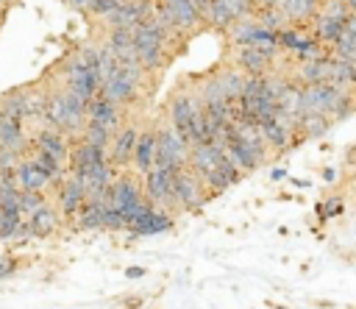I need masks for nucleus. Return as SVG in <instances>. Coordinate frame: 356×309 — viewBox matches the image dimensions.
<instances>
[{
    "mask_svg": "<svg viewBox=\"0 0 356 309\" xmlns=\"http://www.w3.org/2000/svg\"><path fill=\"white\" fill-rule=\"evenodd\" d=\"M161 114H164V120H167V122H170V125H172L189 145L206 139V117H203V106L197 103V97H195L192 86L186 84V78L178 81V84L170 89Z\"/></svg>",
    "mask_w": 356,
    "mask_h": 309,
    "instance_id": "1",
    "label": "nucleus"
},
{
    "mask_svg": "<svg viewBox=\"0 0 356 309\" xmlns=\"http://www.w3.org/2000/svg\"><path fill=\"white\" fill-rule=\"evenodd\" d=\"M353 111H356V95H353V89H342V86H334L328 81L312 84V86H300V95H298V117L300 114H323L331 122H339V120L350 117Z\"/></svg>",
    "mask_w": 356,
    "mask_h": 309,
    "instance_id": "2",
    "label": "nucleus"
},
{
    "mask_svg": "<svg viewBox=\"0 0 356 309\" xmlns=\"http://www.w3.org/2000/svg\"><path fill=\"white\" fill-rule=\"evenodd\" d=\"M44 86H47V100H44L42 122L53 125V128L64 131L70 139H75L81 134V128L86 125V106L89 103L81 95H75L72 89H67V86H56V84H44Z\"/></svg>",
    "mask_w": 356,
    "mask_h": 309,
    "instance_id": "3",
    "label": "nucleus"
},
{
    "mask_svg": "<svg viewBox=\"0 0 356 309\" xmlns=\"http://www.w3.org/2000/svg\"><path fill=\"white\" fill-rule=\"evenodd\" d=\"M106 198H108V206L122 214L125 228H128V223L150 203V200L145 198V192H142V175L134 173L131 167L117 170V175L111 178V184H108V189H106Z\"/></svg>",
    "mask_w": 356,
    "mask_h": 309,
    "instance_id": "4",
    "label": "nucleus"
},
{
    "mask_svg": "<svg viewBox=\"0 0 356 309\" xmlns=\"http://www.w3.org/2000/svg\"><path fill=\"white\" fill-rule=\"evenodd\" d=\"M222 58L231 61L234 67H239L245 75H264L278 67L281 50H278V42H256V45L228 47Z\"/></svg>",
    "mask_w": 356,
    "mask_h": 309,
    "instance_id": "5",
    "label": "nucleus"
},
{
    "mask_svg": "<svg viewBox=\"0 0 356 309\" xmlns=\"http://www.w3.org/2000/svg\"><path fill=\"white\" fill-rule=\"evenodd\" d=\"M156 14L167 22V28L181 36L184 42H189L192 36L203 33V17L195 6V0H156Z\"/></svg>",
    "mask_w": 356,
    "mask_h": 309,
    "instance_id": "6",
    "label": "nucleus"
},
{
    "mask_svg": "<svg viewBox=\"0 0 356 309\" xmlns=\"http://www.w3.org/2000/svg\"><path fill=\"white\" fill-rule=\"evenodd\" d=\"M189 142L164 120V114L156 120V167L164 170H181L189 164Z\"/></svg>",
    "mask_w": 356,
    "mask_h": 309,
    "instance_id": "7",
    "label": "nucleus"
},
{
    "mask_svg": "<svg viewBox=\"0 0 356 309\" xmlns=\"http://www.w3.org/2000/svg\"><path fill=\"white\" fill-rule=\"evenodd\" d=\"M172 195H175V206L181 214H197L211 200L203 178L189 164L172 173Z\"/></svg>",
    "mask_w": 356,
    "mask_h": 309,
    "instance_id": "8",
    "label": "nucleus"
},
{
    "mask_svg": "<svg viewBox=\"0 0 356 309\" xmlns=\"http://www.w3.org/2000/svg\"><path fill=\"white\" fill-rule=\"evenodd\" d=\"M348 14L350 11H348L345 0H320V8H317V14H314V19L309 25V33L331 47L342 36Z\"/></svg>",
    "mask_w": 356,
    "mask_h": 309,
    "instance_id": "9",
    "label": "nucleus"
},
{
    "mask_svg": "<svg viewBox=\"0 0 356 309\" xmlns=\"http://www.w3.org/2000/svg\"><path fill=\"white\" fill-rule=\"evenodd\" d=\"M142 111H131L125 117V122L114 131L108 148H106V159L111 161V167L117 170H125L131 167V156H134V148H136V136H139V128H142Z\"/></svg>",
    "mask_w": 356,
    "mask_h": 309,
    "instance_id": "10",
    "label": "nucleus"
},
{
    "mask_svg": "<svg viewBox=\"0 0 356 309\" xmlns=\"http://www.w3.org/2000/svg\"><path fill=\"white\" fill-rule=\"evenodd\" d=\"M142 192L156 209H164L170 214H181L178 206H175V195H172V170H164V167L153 164L142 175Z\"/></svg>",
    "mask_w": 356,
    "mask_h": 309,
    "instance_id": "11",
    "label": "nucleus"
},
{
    "mask_svg": "<svg viewBox=\"0 0 356 309\" xmlns=\"http://www.w3.org/2000/svg\"><path fill=\"white\" fill-rule=\"evenodd\" d=\"M28 136H31V150H42V153H47V156L58 159L61 164H67V170H70V150H72V139H70L64 131H58V128H53V125L39 122V125H33V128L28 131Z\"/></svg>",
    "mask_w": 356,
    "mask_h": 309,
    "instance_id": "12",
    "label": "nucleus"
},
{
    "mask_svg": "<svg viewBox=\"0 0 356 309\" xmlns=\"http://www.w3.org/2000/svg\"><path fill=\"white\" fill-rule=\"evenodd\" d=\"M175 225V214L164 212V209H156L153 203H147L131 223H128V234L131 237H156V234H167L172 231Z\"/></svg>",
    "mask_w": 356,
    "mask_h": 309,
    "instance_id": "13",
    "label": "nucleus"
},
{
    "mask_svg": "<svg viewBox=\"0 0 356 309\" xmlns=\"http://www.w3.org/2000/svg\"><path fill=\"white\" fill-rule=\"evenodd\" d=\"M53 195H56V209H58L61 220H67V223H70V220L78 214L81 203L86 200L83 181H81L75 173H67V175L61 178V184L53 189Z\"/></svg>",
    "mask_w": 356,
    "mask_h": 309,
    "instance_id": "14",
    "label": "nucleus"
},
{
    "mask_svg": "<svg viewBox=\"0 0 356 309\" xmlns=\"http://www.w3.org/2000/svg\"><path fill=\"white\" fill-rule=\"evenodd\" d=\"M156 161V120H142V128H139V136H136V148H134V156H131V170L145 175Z\"/></svg>",
    "mask_w": 356,
    "mask_h": 309,
    "instance_id": "15",
    "label": "nucleus"
},
{
    "mask_svg": "<svg viewBox=\"0 0 356 309\" xmlns=\"http://www.w3.org/2000/svg\"><path fill=\"white\" fill-rule=\"evenodd\" d=\"M0 148L3 150H14L19 156L31 153V136H28V125L6 111H0Z\"/></svg>",
    "mask_w": 356,
    "mask_h": 309,
    "instance_id": "16",
    "label": "nucleus"
},
{
    "mask_svg": "<svg viewBox=\"0 0 356 309\" xmlns=\"http://www.w3.org/2000/svg\"><path fill=\"white\" fill-rule=\"evenodd\" d=\"M259 128H261V136H264V142H267V148H270L273 156H275V153H286V150H292V148L300 142L298 134H295V128L286 125V122L278 120V117H270V120L259 122Z\"/></svg>",
    "mask_w": 356,
    "mask_h": 309,
    "instance_id": "17",
    "label": "nucleus"
},
{
    "mask_svg": "<svg viewBox=\"0 0 356 309\" xmlns=\"http://www.w3.org/2000/svg\"><path fill=\"white\" fill-rule=\"evenodd\" d=\"M128 114H131L128 109H122V106L106 100L103 95H95V97L89 100V106H86V120H89V122H100V125H106L108 131H117V128L125 122Z\"/></svg>",
    "mask_w": 356,
    "mask_h": 309,
    "instance_id": "18",
    "label": "nucleus"
},
{
    "mask_svg": "<svg viewBox=\"0 0 356 309\" xmlns=\"http://www.w3.org/2000/svg\"><path fill=\"white\" fill-rule=\"evenodd\" d=\"M106 209H108V198L106 192L97 198H86L78 209V214L70 220L72 231H103V220H106Z\"/></svg>",
    "mask_w": 356,
    "mask_h": 309,
    "instance_id": "19",
    "label": "nucleus"
},
{
    "mask_svg": "<svg viewBox=\"0 0 356 309\" xmlns=\"http://www.w3.org/2000/svg\"><path fill=\"white\" fill-rule=\"evenodd\" d=\"M58 225H61V214L50 200L42 203L36 212H31L25 217V228H28L31 239H47V237H53L58 231Z\"/></svg>",
    "mask_w": 356,
    "mask_h": 309,
    "instance_id": "20",
    "label": "nucleus"
},
{
    "mask_svg": "<svg viewBox=\"0 0 356 309\" xmlns=\"http://www.w3.org/2000/svg\"><path fill=\"white\" fill-rule=\"evenodd\" d=\"M75 175L83 181L86 198H97V195H103V192L108 189L111 178L117 175V167H111V161L106 159V161H97V164L86 167V170H78Z\"/></svg>",
    "mask_w": 356,
    "mask_h": 309,
    "instance_id": "21",
    "label": "nucleus"
},
{
    "mask_svg": "<svg viewBox=\"0 0 356 309\" xmlns=\"http://www.w3.org/2000/svg\"><path fill=\"white\" fill-rule=\"evenodd\" d=\"M211 72H214V78H217L222 95L228 97V103H236L239 95H242V89H245V78H248V75H245L239 67H234L231 61H225V58H222L220 64H214Z\"/></svg>",
    "mask_w": 356,
    "mask_h": 309,
    "instance_id": "22",
    "label": "nucleus"
},
{
    "mask_svg": "<svg viewBox=\"0 0 356 309\" xmlns=\"http://www.w3.org/2000/svg\"><path fill=\"white\" fill-rule=\"evenodd\" d=\"M14 184L17 189H33V192H53V184L50 178L31 161V156H22L17 161V170H14Z\"/></svg>",
    "mask_w": 356,
    "mask_h": 309,
    "instance_id": "23",
    "label": "nucleus"
},
{
    "mask_svg": "<svg viewBox=\"0 0 356 309\" xmlns=\"http://www.w3.org/2000/svg\"><path fill=\"white\" fill-rule=\"evenodd\" d=\"M220 161H222V145H217V142H211V139L195 142V145L189 148V167H192L197 175H203V173L220 167Z\"/></svg>",
    "mask_w": 356,
    "mask_h": 309,
    "instance_id": "24",
    "label": "nucleus"
},
{
    "mask_svg": "<svg viewBox=\"0 0 356 309\" xmlns=\"http://www.w3.org/2000/svg\"><path fill=\"white\" fill-rule=\"evenodd\" d=\"M286 25H298V28H309L317 8H320V0H281L278 3Z\"/></svg>",
    "mask_w": 356,
    "mask_h": 309,
    "instance_id": "25",
    "label": "nucleus"
},
{
    "mask_svg": "<svg viewBox=\"0 0 356 309\" xmlns=\"http://www.w3.org/2000/svg\"><path fill=\"white\" fill-rule=\"evenodd\" d=\"M97 161H106V150L97 145H89L83 139H72V150H70V173L86 170Z\"/></svg>",
    "mask_w": 356,
    "mask_h": 309,
    "instance_id": "26",
    "label": "nucleus"
},
{
    "mask_svg": "<svg viewBox=\"0 0 356 309\" xmlns=\"http://www.w3.org/2000/svg\"><path fill=\"white\" fill-rule=\"evenodd\" d=\"M325 81L334 84V86H342V89H353V86H356V64H348V61H342V58L328 56Z\"/></svg>",
    "mask_w": 356,
    "mask_h": 309,
    "instance_id": "27",
    "label": "nucleus"
},
{
    "mask_svg": "<svg viewBox=\"0 0 356 309\" xmlns=\"http://www.w3.org/2000/svg\"><path fill=\"white\" fill-rule=\"evenodd\" d=\"M28 156H31V161H33V164H36V167H39V170H42V173H44V175L50 178L53 189H56V187L61 184V178H64V175L70 173V170H67V164H61L58 159H53V156L42 153V150H31Z\"/></svg>",
    "mask_w": 356,
    "mask_h": 309,
    "instance_id": "28",
    "label": "nucleus"
},
{
    "mask_svg": "<svg viewBox=\"0 0 356 309\" xmlns=\"http://www.w3.org/2000/svg\"><path fill=\"white\" fill-rule=\"evenodd\" d=\"M331 125L334 122L328 117H323V114H300L295 131H298V139L303 142V139H312V136H323Z\"/></svg>",
    "mask_w": 356,
    "mask_h": 309,
    "instance_id": "29",
    "label": "nucleus"
},
{
    "mask_svg": "<svg viewBox=\"0 0 356 309\" xmlns=\"http://www.w3.org/2000/svg\"><path fill=\"white\" fill-rule=\"evenodd\" d=\"M111 136H114V131H108L106 125H100V122H89L86 120V125L81 128V134L75 136V139H83V142H89V145H97V148H108V142H111Z\"/></svg>",
    "mask_w": 356,
    "mask_h": 309,
    "instance_id": "30",
    "label": "nucleus"
},
{
    "mask_svg": "<svg viewBox=\"0 0 356 309\" xmlns=\"http://www.w3.org/2000/svg\"><path fill=\"white\" fill-rule=\"evenodd\" d=\"M331 56L334 58H342L348 64H356V33L342 31V36L331 45Z\"/></svg>",
    "mask_w": 356,
    "mask_h": 309,
    "instance_id": "31",
    "label": "nucleus"
},
{
    "mask_svg": "<svg viewBox=\"0 0 356 309\" xmlns=\"http://www.w3.org/2000/svg\"><path fill=\"white\" fill-rule=\"evenodd\" d=\"M47 192H33V189H19V209H22V217H28L31 212H36L42 203H47Z\"/></svg>",
    "mask_w": 356,
    "mask_h": 309,
    "instance_id": "32",
    "label": "nucleus"
},
{
    "mask_svg": "<svg viewBox=\"0 0 356 309\" xmlns=\"http://www.w3.org/2000/svg\"><path fill=\"white\" fill-rule=\"evenodd\" d=\"M314 212H317V217H320V220L337 217V214H342V212H345V200H342L339 195H331V198H325L323 203H317V206H314Z\"/></svg>",
    "mask_w": 356,
    "mask_h": 309,
    "instance_id": "33",
    "label": "nucleus"
},
{
    "mask_svg": "<svg viewBox=\"0 0 356 309\" xmlns=\"http://www.w3.org/2000/svg\"><path fill=\"white\" fill-rule=\"evenodd\" d=\"M222 6L228 8V14L234 17V19H239V17H248V14H253L259 6H256V0H222Z\"/></svg>",
    "mask_w": 356,
    "mask_h": 309,
    "instance_id": "34",
    "label": "nucleus"
},
{
    "mask_svg": "<svg viewBox=\"0 0 356 309\" xmlns=\"http://www.w3.org/2000/svg\"><path fill=\"white\" fill-rule=\"evenodd\" d=\"M19 264H22V259H19L14 251L0 253V281H3V278H8V276H14V273L19 270Z\"/></svg>",
    "mask_w": 356,
    "mask_h": 309,
    "instance_id": "35",
    "label": "nucleus"
},
{
    "mask_svg": "<svg viewBox=\"0 0 356 309\" xmlns=\"http://www.w3.org/2000/svg\"><path fill=\"white\" fill-rule=\"evenodd\" d=\"M67 8H72V11H78L81 17H86V11H89V6L95 3V0H61Z\"/></svg>",
    "mask_w": 356,
    "mask_h": 309,
    "instance_id": "36",
    "label": "nucleus"
},
{
    "mask_svg": "<svg viewBox=\"0 0 356 309\" xmlns=\"http://www.w3.org/2000/svg\"><path fill=\"white\" fill-rule=\"evenodd\" d=\"M122 276H125V278H145V276H147V267H142V264H131V267L122 270Z\"/></svg>",
    "mask_w": 356,
    "mask_h": 309,
    "instance_id": "37",
    "label": "nucleus"
},
{
    "mask_svg": "<svg viewBox=\"0 0 356 309\" xmlns=\"http://www.w3.org/2000/svg\"><path fill=\"white\" fill-rule=\"evenodd\" d=\"M145 306V298L142 295H128L122 298V309H142Z\"/></svg>",
    "mask_w": 356,
    "mask_h": 309,
    "instance_id": "38",
    "label": "nucleus"
},
{
    "mask_svg": "<svg viewBox=\"0 0 356 309\" xmlns=\"http://www.w3.org/2000/svg\"><path fill=\"white\" fill-rule=\"evenodd\" d=\"M345 164H350V167H356V145H350V148L345 150Z\"/></svg>",
    "mask_w": 356,
    "mask_h": 309,
    "instance_id": "39",
    "label": "nucleus"
},
{
    "mask_svg": "<svg viewBox=\"0 0 356 309\" xmlns=\"http://www.w3.org/2000/svg\"><path fill=\"white\" fill-rule=\"evenodd\" d=\"M270 178H273V181H284V178H286V170H284V167H275V170L270 173Z\"/></svg>",
    "mask_w": 356,
    "mask_h": 309,
    "instance_id": "40",
    "label": "nucleus"
},
{
    "mask_svg": "<svg viewBox=\"0 0 356 309\" xmlns=\"http://www.w3.org/2000/svg\"><path fill=\"white\" fill-rule=\"evenodd\" d=\"M17 3H19V0H0V11H3V14H8V11H11V6H17Z\"/></svg>",
    "mask_w": 356,
    "mask_h": 309,
    "instance_id": "41",
    "label": "nucleus"
},
{
    "mask_svg": "<svg viewBox=\"0 0 356 309\" xmlns=\"http://www.w3.org/2000/svg\"><path fill=\"white\" fill-rule=\"evenodd\" d=\"M314 306H317V309H334L337 303H334V301H320V298H317V301H314Z\"/></svg>",
    "mask_w": 356,
    "mask_h": 309,
    "instance_id": "42",
    "label": "nucleus"
},
{
    "mask_svg": "<svg viewBox=\"0 0 356 309\" xmlns=\"http://www.w3.org/2000/svg\"><path fill=\"white\" fill-rule=\"evenodd\" d=\"M278 3H281V0H256L259 8H270V6H278Z\"/></svg>",
    "mask_w": 356,
    "mask_h": 309,
    "instance_id": "43",
    "label": "nucleus"
},
{
    "mask_svg": "<svg viewBox=\"0 0 356 309\" xmlns=\"http://www.w3.org/2000/svg\"><path fill=\"white\" fill-rule=\"evenodd\" d=\"M323 181H328V184L334 181V167H325V170H323Z\"/></svg>",
    "mask_w": 356,
    "mask_h": 309,
    "instance_id": "44",
    "label": "nucleus"
},
{
    "mask_svg": "<svg viewBox=\"0 0 356 309\" xmlns=\"http://www.w3.org/2000/svg\"><path fill=\"white\" fill-rule=\"evenodd\" d=\"M270 309H289V306H284V303H275V301H264Z\"/></svg>",
    "mask_w": 356,
    "mask_h": 309,
    "instance_id": "45",
    "label": "nucleus"
},
{
    "mask_svg": "<svg viewBox=\"0 0 356 309\" xmlns=\"http://www.w3.org/2000/svg\"><path fill=\"white\" fill-rule=\"evenodd\" d=\"M292 184H295V187H309V181H306V178H292Z\"/></svg>",
    "mask_w": 356,
    "mask_h": 309,
    "instance_id": "46",
    "label": "nucleus"
},
{
    "mask_svg": "<svg viewBox=\"0 0 356 309\" xmlns=\"http://www.w3.org/2000/svg\"><path fill=\"white\" fill-rule=\"evenodd\" d=\"M345 6H348L350 14H356V0H345Z\"/></svg>",
    "mask_w": 356,
    "mask_h": 309,
    "instance_id": "47",
    "label": "nucleus"
},
{
    "mask_svg": "<svg viewBox=\"0 0 356 309\" xmlns=\"http://www.w3.org/2000/svg\"><path fill=\"white\" fill-rule=\"evenodd\" d=\"M6 19H8V14H3V11H0V31H3V25H6Z\"/></svg>",
    "mask_w": 356,
    "mask_h": 309,
    "instance_id": "48",
    "label": "nucleus"
},
{
    "mask_svg": "<svg viewBox=\"0 0 356 309\" xmlns=\"http://www.w3.org/2000/svg\"><path fill=\"white\" fill-rule=\"evenodd\" d=\"M353 95H356V86H353Z\"/></svg>",
    "mask_w": 356,
    "mask_h": 309,
    "instance_id": "49",
    "label": "nucleus"
}]
</instances>
